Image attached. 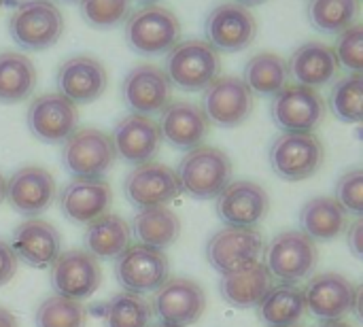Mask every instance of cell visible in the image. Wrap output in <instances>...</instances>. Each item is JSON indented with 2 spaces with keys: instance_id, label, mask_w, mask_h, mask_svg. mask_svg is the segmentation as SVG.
Masks as SVG:
<instances>
[{
  "instance_id": "5",
  "label": "cell",
  "mask_w": 363,
  "mask_h": 327,
  "mask_svg": "<svg viewBox=\"0 0 363 327\" xmlns=\"http://www.w3.org/2000/svg\"><path fill=\"white\" fill-rule=\"evenodd\" d=\"M264 255V266L268 268L270 277L289 285L308 281L319 262L317 243L300 230L279 232L266 247Z\"/></svg>"
},
{
  "instance_id": "45",
  "label": "cell",
  "mask_w": 363,
  "mask_h": 327,
  "mask_svg": "<svg viewBox=\"0 0 363 327\" xmlns=\"http://www.w3.org/2000/svg\"><path fill=\"white\" fill-rule=\"evenodd\" d=\"M234 2H238V4H242V6H253V4H262V2H266V0H234Z\"/></svg>"
},
{
  "instance_id": "32",
  "label": "cell",
  "mask_w": 363,
  "mask_h": 327,
  "mask_svg": "<svg viewBox=\"0 0 363 327\" xmlns=\"http://www.w3.org/2000/svg\"><path fill=\"white\" fill-rule=\"evenodd\" d=\"M36 87V68L19 51H0V104H17Z\"/></svg>"
},
{
  "instance_id": "18",
  "label": "cell",
  "mask_w": 363,
  "mask_h": 327,
  "mask_svg": "<svg viewBox=\"0 0 363 327\" xmlns=\"http://www.w3.org/2000/svg\"><path fill=\"white\" fill-rule=\"evenodd\" d=\"M123 194L132 206L138 211L157 209L172 202L179 194L177 172L160 162H147L136 166L123 181Z\"/></svg>"
},
{
  "instance_id": "24",
  "label": "cell",
  "mask_w": 363,
  "mask_h": 327,
  "mask_svg": "<svg viewBox=\"0 0 363 327\" xmlns=\"http://www.w3.org/2000/svg\"><path fill=\"white\" fill-rule=\"evenodd\" d=\"M160 132L162 140L179 151H191L204 143L211 130V121L202 109L194 102L174 100L160 113Z\"/></svg>"
},
{
  "instance_id": "41",
  "label": "cell",
  "mask_w": 363,
  "mask_h": 327,
  "mask_svg": "<svg viewBox=\"0 0 363 327\" xmlns=\"http://www.w3.org/2000/svg\"><path fill=\"white\" fill-rule=\"evenodd\" d=\"M17 257L13 253V249L9 247V243L0 240V285H6L15 272H17Z\"/></svg>"
},
{
  "instance_id": "15",
  "label": "cell",
  "mask_w": 363,
  "mask_h": 327,
  "mask_svg": "<svg viewBox=\"0 0 363 327\" xmlns=\"http://www.w3.org/2000/svg\"><path fill=\"white\" fill-rule=\"evenodd\" d=\"M26 123L36 140L47 145H60L77 130L79 111L77 104H72L57 92L40 94L30 102Z\"/></svg>"
},
{
  "instance_id": "14",
  "label": "cell",
  "mask_w": 363,
  "mask_h": 327,
  "mask_svg": "<svg viewBox=\"0 0 363 327\" xmlns=\"http://www.w3.org/2000/svg\"><path fill=\"white\" fill-rule=\"evenodd\" d=\"M253 94L240 77H217L202 94V113L219 128H238L253 113Z\"/></svg>"
},
{
  "instance_id": "27",
  "label": "cell",
  "mask_w": 363,
  "mask_h": 327,
  "mask_svg": "<svg viewBox=\"0 0 363 327\" xmlns=\"http://www.w3.org/2000/svg\"><path fill=\"white\" fill-rule=\"evenodd\" d=\"M300 232L317 240H334L349 228V213L330 196L311 198L300 211Z\"/></svg>"
},
{
  "instance_id": "29",
  "label": "cell",
  "mask_w": 363,
  "mask_h": 327,
  "mask_svg": "<svg viewBox=\"0 0 363 327\" xmlns=\"http://www.w3.org/2000/svg\"><path fill=\"white\" fill-rule=\"evenodd\" d=\"M306 313L304 294L298 285H272L257 304V317L266 327H296Z\"/></svg>"
},
{
  "instance_id": "19",
  "label": "cell",
  "mask_w": 363,
  "mask_h": 327,
  "mask_svg": "<svg viewBox=\"0 0 363 327\" xmlns=\"http://www.w3.org/2000/svg\"><path fill=\"white\" fill-rule=\"evenodd\" d=\"M57 196L55 179L49 170L40 166H23L17 172H13L4 187V200L9 206L23 215L34 219L36 215L45 213Z\"/></svg>"
},
{
  "instance_id": "40",
  "label": "cell",
  "mask_w": 363,
  "mask_h": 327,
  "mask_svg": "<svg viewBox=\"0 0 363 327\" xmlns=\"http://www.w3.org/2000/svg\"><path fill=\"white\" fill-rule=\"evenodd\" d=\"M345 213H353L355 217L363 215V170L351 168L347 170L336 183V198H334Z\"/></svg>"
},
{
  "instance_id": "26",
  "label": "cell",
  "mask_w": 363,
  "mask_h": 327,
  "mask_svg": "<svg viewBox=\"0 0 363 327\" xmlns=\"http://www.w3.org/2000/svg\"><path fill=\"white\" fill-rule=\"evenodd\" d=\"M338 66L340 64L336 60L334 49L319 40L300 45L287 62V70L296 79V83L313 89L328 85L336 77Z\"/></svg>"
},
{
  "instance_id": "25",
  "label": "cell",
  "mask_w": 363,
  "mask_h": 327,
  "mask_svg": "<svg viewBox=\"0 0 363 327\" xmlns=\"http://www.w3.org/2000/svg\"><path fill=\"white\" fill-rule=\"evenodd\" d=\"M9 247L23 264L32 268H49L62 251V238L51 223L28 219L13 230Z\"/></svg>"
},
{
  "instance_id": "23",
  "label": "cell",
  "mask_w": 363,
  "mask_h": 327,
  "mask_svg": "<svg viewBox=\"0 0 363 327\" xmlns=\"http://www.w3.org/2000/svg\"><path fill=\"white\" fill-rule=\"evenodd\" d=\"M57 204L68 221L87 226L108 213L113 189L106 179H74L62 189Z\"/></svg>"
},
{
  "instance_id": "43",
  "label": "cell",
  "mask_w": 363,
  "mask_h": 327,
  "mask_svg": "<svg viewBox=\"0 0 363 327\" xmlns=\"http://www.w3.org/2000/svg\"><path fill=\"white\" fill-rule=\"evenodd\" d=\"M0 327H19L17 317H15L11 311L2 309V306H0Z\"/></svg>"
},
{
  "instance_id": "21",
  "label": "cell",
  "mask_w": 363,
  "mask_h": 327,
  "mask_svg": "<svg viewBox=\"0 0 363 327\" xmlns=\"http://www.w3.org/2000/svg\"><path fill=\"white\" fill-rule=\"evenodd\" d=\"M355 285L336 272H325L308 279L306 287L302 289L306 311H311L323 323L328 321H342L355 304Z\"/></svg>"
},
{
  "instance_id": "7",
  "label": "cell",
  "mask_w": 363,
  "mask_h": 327,
  "mask_svg": "<svg viewBox=\"0 0 363 327\" xmlns=\"http://www.w3.org/2000/svg\"><path fill=\"white\" fill-rule=\"evenodd\" d=\"M325 160V147L313 134H279L270 149L268 162L272 172L283 181H304L319 172Z\"/></svg>"
},
{
  "instance_id": "8",
  "label": "cell",
  "mask_w": 363,
  "mask_h": 327,
  "mask_svg": "<svg viewBox=\"0 0 363 327\" xmlns=\"http://www.w3.org/2000/svg\"><path fill=\"white\" fill-rule=\"evenodd\" d=\"M115 157L111 136L98 128L74 130L62 143V164L74 179H102Z\"/></svg>"
},
{
  "instance_id": "16",
  "label": "cell",
  "mask_w": 363,
  "mask_h": 327,
  "mask_svg": "<svg viewBox=\"0 0 363 327\" xmlns=\"http://www.w3.org/2000/svg\"><path fill=\"white\" fill-rule=\"evenodd\" d=\"M121 96L134 115L151 117L160 115L172 102V83L164 68L155 64H138L123 77Z\"/></svg>"
},
{
  "instance_id": "44",
  "label": "cell",
  "mask_w": 363,
  "mask_h": 327,
  "mask_svg": "<svg viewBox=\"0 0 363 327\" xmlns=\"http://www.w3.org/2000/svg\"><path fill=\"white\" fill-rule=\"evenodd\" d=\"M319 327H353L351 323H347V321H328V323H321Z\"/></svg>"
},
{
  "instance_id": "36",
  "label": "cell",
  "mask_w": 363,
  "mask_h": 327,
  "mask_svg": "<svg viewBox=\"0 0 363 327\" xmlns=\"http://www.w3.org/2000/svg\"><path fill=\"white\" fill-rule=\"evenodd\" d=\"M151 304L130 292L113 296L104 306V327H151Z\"/></svg>"
},
{
  "instance_id": "28",
  "label": "cell",
  "mask_w": 363,
  "mask_h": 327,
  "mask_svg": "<svg viewBox=\"0 0 363 327\" xmlns=\"http://www.w3.org/2000/svg\"><path fill=\"white\" fill-rule=\"evenodd\" d=\"M130 223L115 213H106L85 228V251L96 260H117L130 247Z\"/></svg>"
},
{
  "instance_id": "11",
  "label": "cell",
  "mask_w": 363,
  "mask_h": 327,
  "mask_svg": "<svg viewBox=\"0 0 363 327\" xmlns=\"http://www.w3.org/2000/svg\"><path fill=\"white\" fill-rule=\"evenodd\" d=\"M257 34L255 15L238 2H221L213 6L204 19L206 43L225 53L247 49Z\"/></svg>"
},
{
  "instance_id": "13",
  "label": "cell",
  "mask_w": 363,
  "mask_h": 327,
  "mask_svg": "<svg viewBox=\"0 0 363 327\" xmlns=\"http://www.w3.org/2000/svg\"><path fill=\"white\" fill-rule=\"evenodd\" d=\"M49 268V279L55 296L74 302L91 298L102 283V268L98 260L85 249H70L66 253H60Z\"/></svg>"
},
{
  "instance_id": "4",
  "label": "cell",
  "mask_w": 363,
  "mask_h": 327,
  "mask_svg": "<svg viewBox=\"0 0 363 327\" xmlns=\"http://www.w3.org/2000/svg\"><path fill=\"white\" fill-rule=\"evenodd\" d=\"M221 70L219 51L206 40H183L177 43L164 64V72L172 85L183 92H204Z\"/></svg>"
},
{
  "instance_id": "42",
  "label": "cell",
  "mask_w": 363,
  "mask_h": 327,
  "mask_svg": "<svg viewBox=\"0 0 363 327\" xmlns=\"http://www.w3.org/2000/svg\"><path fill=\"white\" fill-rule=\"evenodd\" d=\"M347 245L351 249V253L362 260L363 257V221L362 217H357L355 223H349L347 228Z\"/></svg>"
},
{
  "instance_id": "2",
  "label": "cell",
  "mask_w": 363,
  "mask_h": 327,
  "mask_svg": "<svg viewBox=\"0 0 363 327\" xmlns=\"http://www.w3.org/2000/svg\"><path fill=\"white\" fill-rule=\"evenodd\" d=\"M9 34L23 51H45L64 34V15L53 0H21L9 17Z\"/></svg>"
},
{
  "instance_id": "51",
  "label": "cell",
  "mask_w": 363,
  "mask_h": 327,
  "mask_svg": "<svg viewBox=\"0 0 363 327\" xmlns=\"http://www.w3.org/2000/svg\"><path fill=\"white\" fill-rule=\"evenodd\" d=\"M296 327H298V326H296Z\"/></svg>"
},
{
  "instance_id": "47",
  "label": "cell",
  "mask_w": 363,
  "mask_h": 327,
  "mask_svg": "<svg viewBox=\"0 0 363 327\" xmlns=\"http://www.w3.org/2000/svg\"><path fill=\"white\" fill-rule=\"evenodd\" d=\"M140 2H145V4H155L157 0H140Z\"/></svg>"
},
{
  "instance_id": "35",
  "label": "cell",
  "mask_w": 363,
  "mask_h": 327,
  "mask_svg": "<svg viewBox=\"0 0 363 327\" xmlns=\"http://www.w3.org/2000/svg\"><path fill=\"white\" fill-rule=\"evenodd\" d=\"M330 111L345 123H359L363 119V74L351 72L332 85L328 98Z\"/></svg>"
},
{
  "instance_id": "49",
  "label": "cell",
  "mask_w": 363,
  "mask_h": 327,
  "mask_svg": "<svg viewBox=\"0 0 363 327\" xmlns=\"http://www.w3.org/2000/svg\"><path fill=\"white\" fill-rule=\"evenodd\" d=\"M155 327H166V326H155Z\"/></svg>"
},
{
  "instance_id": "20",
  "label": "cell",
  "mask_w": 363,
  "mask_h": 327,
  "mask_svg": "<svg viewBox=\"0 0 363 327\" xmlns=\"http://www.w3.org/2000/svg\"><path fill=\"white\" fill-rule=\"evenodd\" d=\"M55 85L57 94L72 104H89L106 92L108 72L100 60L91 55H74L60 64Z\"/></svg>"
},
{
  "instance_id": "31",
  "label": "cell",
  "mask_w": 363,
  "mask_h": 327,
  "mask_svg": "<svg viewBox=\"0 0 363 327\" xmlns=\"http://www.w3.org/2000/svg\"><path fill=\"white\" fill-rule=\"evenodd\" d=\"M130 230L136 236L138 245L164 251L181 236V219L168 206L145 209L134 217Z\"/></svg>"
},
{
  "instance_id": "9",
  "label": "cell",
  "mask_w": 363,
  "mask_h": 327,
  "mask_svg": "<svg viewBox=\"0 0 363 327\" xmlns=\"http://www.w3.org/2000/svg\"><path fill=\"white\" fill-rule=\"evenodd\" d=\"M270 117L283 132L313 134L325 117V100L313 87L287 83L272 96Z\"/></svg>"
},
{
  "instance_id": "39",
  "label": "cell",
  "mask_w": 363,
  "mask_h": 327,
  "mask_svg": "<svg viewBox=\"0 0 363 327\" xmlns=\"http://www.w3.org/2000/svg\"><path fill=\"white\" fill-rule=\"evenodd\" d=\"M336 60L338 64L347 66L351 72H362L363 70V26L353 23L345 32H340L338 43H336Z\"/></svg>"
},
{
  "instance_id": "37",
  "label": "cell",
  "mask_w": 363,
  "mask_h": 327,
  "mask_svg": "<svg viewBox=\"0 0 363 327\" xmlns=\"http://www.w3.org/2000/svg\"><path fill=\"white\" fill-rule=\"evenodd\" d=\"M36 327H85L87 311L81 302L51 296L36 309Z\"/></svg>"
},
{
  "instance_id": "12",
  "label": "cell",
  "mask_w": 363,
  "mask_h": 327,
  "mask_svg": "<svg viewBox=\"0 0 363 327\" xmlns=\"http://www.w3.org/2000/svg\"><path fill=\"white\" fill-rule=\"evenodd\" d=\"M151 311L160 326H194L206 311V294L191 279H168L155 292Z\"/></svg>"
},
{
  "instance_id": "48",
  "label": "cell",
  "mask_w": 363,
  "mask_h": 327,
  "mask_svg": "<svg viewBox=\"0 0 363 327\" xmlns=\"http://www.w3.org/2000/svg\"><path fill=\"white\" fill-rule=\"evenodd\" d=\"M2 2H4V0H0V6H2Z\"/></svg>"
},
{
  "instance_id": "22",
  "label": "cell",
  "mask_w": 363,
  "mask_h": 327,
  "mask_svg": "<svg viewBox=\"0 0 363 327\" xmlns=\"http://www.w3.org/2000/svg\"><path fill=\"white\" fill-rule=\"evenodd\" d=\"M115 155L132 166L153 162L162 147V132L153 117L145 115H125L117 121L111 134Z\"/></svg>"
},
{
  "instance_id": "46",
  "label": "cell",
  "mask_w": 363,
  "mask_h": 327,
  "mask_svg": "<svg viewBox=\"0 0 363 327\" xmlns=\"http://www.w3.org/2000/svg\"><path fill=\"white\" fill-rule=\"evenodd\" d=\"M4 187H6V179L0 174V202L4 200Z\"/></svg>"
},
{
  "instance_id": "1",
  "label": "cell",
  "mask_w": 363,
  "mask_h": 327,
  "mask_svg": "<svg viewBox=\"0 0 363 327\" xmlns=\"http://www.w3.org/2000/svg\"><path fill=\"white\" fill-rule=\"evenodd\" d=\"M174 172L181 194L194 200H213L232 183V160L217 147L200 145L187 151Z\"/></svg>"
},
{
  "instance_id": "38",
  "label": "cell",
  "mask_w": 363,
  "mask_h": 327,
  "mask_svg": "<svg viewBox=\"0 0 363 327\" xmlns=\"http://www.w3.org/2000/svg\"><path fill=\"white\" fill-rule=\"evenodd\" d=\"M130 4L132 0H79V11L91 28L108 30L128 19Z\"/></svg>"
},
{
  "instance_id": "6",
  "label": "cell",
  "mask_w": 363,
  "mask_h": 327,
  "mask_svg": "<svg viewBox=\"0 0 363 327\" xmlns=\"http://www.w3.org/2000/svg\"><path fill=\"white\" fill-rule=\"evenodd\" d=\"M264 253L266 240L255 228H223L206 243V262L221 277L262 264Z\"/></svg>"
},
{
  "instance_id": "33",
  "label": "cell",
  "mask_w": 363,
  "mask_h": 327,
  "mask_svg": "<svg viewBox=\"0 0 363 327\" xmlns=\"http://www.w3.org/2000/svg\"><path fill=\"white\" fill-rule=\"evenodd\" d=\"M240 79L245 81V85L251 89L253 96L257 94V96L272 98L277 92H281L287 85V79H289L287 62L272 51L255 53L245 64V72Z\"/></svg>"
},
{
  "instance_id": "30",
  "label": "cell",
  "mask_w": 363,
  "mask_h": 327,
  "mask_svg": "<svg viewBox=\"0 0 363 327\" xmlns=\"http://www.w3.org/2000/svg\"><path fill=\"white\" fill-rule=\"evenodd\" d=\"M270 287H272V277L264 266V262L245 272L228 275L219 283L221 298L236 309H257V304L264 300Z\"/></svg>"
},
{
  "instance_id": "3",
  "label": "cell",
  "mask_w": 363,
  "mask_h": 327,
  "mask_svg": "<svg viewBox=\"0 0 363 327\" xmlns=\"http://www.w3.org/2000/svg\"><path fill=\"white\" fill-rule=\"evenodd\" d=\"M123 36L134 53L140 55L168 53L181 38V21L170 9L157 4H145L128 15L123 26Z\"/></svg>"
},
{
  "instance_id": "17",
  "label": "cell",
  "mask_w": 363,
  "mask_h": 327,
  "mask_svg": "<svg viewBox=\"0 0 363 327\" xmlns=\"http://www.w3.org/2000/svg\"><path fill=\"white\" fill-rule=\"evenodd\" d=\"M215 200L225 228H257L270 213V196L255 181H232Z\"/></svg>"
},
{
  "instance_id": "50",
  "label": "cell",
  "mask_w": 363,
  "mask_h": 327,
  "mask_svg": "<svg viewBox=\"0 0 363 327\" xmlns=\"http://www.w3.org/2000/svg\"><path fill=\"white\" fill-rule=\"evenodd\" d=\"M66 2H72V0H66Z\"/></svg>"
},
{
  "instance_id": "10",
  "label": "cell",
  "mask_w": 363,
  "mask_h": 327,
  "mask_svg": "<svg viewBox=\"0 0 363 327\" xmlns=\"http://www.w3.org/2000/svg\"><path fill=\"white\" fill-rule=\"evenodd\" d=\"M115 279L130 294H155L170 279V262L164 251L130 245L115 260Z\"/></svg>"
},
{
  "instance_id": "34",
  "label": "cell",
  "mask_w": 363,
  "mask_h": 327,
  "mask_svg": "<svg viewBox=\"0 0 363 327\" xmlns=\"http://www.w3.org/2000/svg\"><path fill=\"white\" fill-rule=\"evenodd\" d=\"M359 0H308L306 17L311 26L325 34H340L357 23Z\"/></svg>"
}]
</instances>
